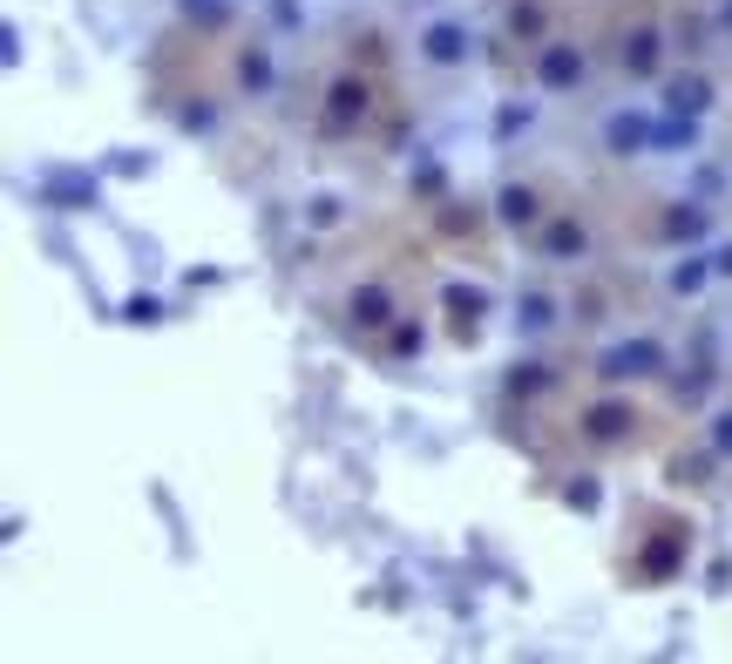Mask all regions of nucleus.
Instances as JSON below:
<instances>
[{"instance_id":"nucleus-23","label":"nucleus","mask_w":732,"mask_h":664,"mask_svg":"<svg viewBox=\"0 0 732 664\" xmlns=\"http://www.w3.org/2000/svg\"><path fill=\"white\" fill-rule=\"evenodd\" d=\"M651 149H665V156H685V149H699V116H658V129H651Z\"/></svg>"},{"instance_id":"nucleus-7","label":"nucleus","mask_w":732,"mask_h":664,"mask_svg":"<svg viewBox=\"0 0 732 664\" xmlns=\"http://www.w3.org/2000/svg\"><path fill=\"white\" fill-rule=\"evenodd\" d=\"M536 258L543 265H584L591 258V224L577 211H549V224L536 231Z\"/></svg>"},{"instance_id":"nucleus-17","label":"nucleus","mask_w":732,"mask_h":664,"mask_svg":"<svg viewBox=\"0 0 732 664\" xmlns=\"http://www.w3.org/2000/svg\"><path fill=\"white\" fill-rule=\"evenodd\" d=\"M665 109H672V116H705V109H712V75H705V68L665 75Z\"/></svg>"},{"instance_id":"nucleus-34","label":"nucleus","mask_w":732,"mask_h":664,"mask_svg":"<svg viewBox=\"0 0 732 664\" xmlns=\"http://www.w3.org/2000/svg\"><path fill=\"white\" fill-rule=\"evenodd\" d=\"M0 61L21 68V28H0Z\"/></svg>"},{"instance_id":"nucleus-30","label":"nucleus","mask_w":732,"mask_h":664,"mask_svg":"<svg viewBox=\"0 0 732 664\" xmlns=\"http://www.w3.org/2000/svg\"><path fill=\"white\" fill-rule=\"evenodd\" d=\"M103 170H109V177H149V170H156V156H136V149H116V156H103Z\"/></svg>"},{"instance_id":"nucleus-9","label":"nucleus","mask_w":732,"mask_h":664,"mask_svg":"<svg viewBox=\"0 0 732 664\" xmlns=\"http://www.w3.org/2000/svg\"><path fill=\"white\" fill-rule=\"evenodd\" d=\"M428 211H435V237H448V244H481L488 224H496V204H475V197H455V191Z\"/></svg>"},{"instance_id":"nucleus-18","label":"nucleus","mask_w":732,"mask_h":664,"mask_svg":"<svg viewBox=\"0 0 732 664\" xmlns=\"http://www.w3.org/2000/svg\"><path fill=\"white\" fill-rule=\"evenodd\" d=\"M556 28H549V0H509L502 8V41H549Z\"/></svg>"},{"instance_id":"nucleus-13","label":"nucleus","mask_w":732,"mask_h":664,"mask_svg":"<svg viewBox=\"0 0 732 664\" xmlns=\"http://www.w3.org/2000/svg\"><path fill=\"white\" fill-rule=\"evenodd\" d=\"M231 89H237V96H272V89H279V61H272L265 41H237V55H231Z\"/></svg>"},{"instance_id":"nucleus-24","label":"nucleus","mask_w":732,"mask_h":664,"mask_svg":"<svg viewBox=\"0 0 732 664\" xmlns=\"http://www.w3.org/2000/svg\"><path fill=\"white\" fill-rule=\"evenodd\" d=\"M712 279H719V272H712V258H679V265H672V279H665V285H672V292H679V299H699V292H705V285H712Z\"/></svg>"},{"instance_id":"nucleus-33","label":"nucleus","mask_w":732,"mask_h":664,"mask_svg":"<svg viewBox=\"0 0 732 664\" xmlns=\"http://www.w3.org/2000/svg\"><path fill=\"white\" fill-rule=\"evenodd\" d=\"M705 441H712V448H719V455L732 461V407H719L712 421H705Z\"/></svg>"},{"instance_id":"nucleus-29","label":"nucleus","mask_w":732,"mask_h":664,"mask_svg":"<svg viewBox=\"0 0 732 664\" xmlns=\"http://www.w3.org/2000/svg\"><path fill=\"white\" fill-rule=\"evenodd\" d=\"M340 217H347V204H340V197H333V191H319V197H312V204H305V224H312V231H333V224H340Z\"/></svg>"},{"instance_id":"nucleus-31","label":"nucleus","mask_w":732,"mask_h":664,"mask_svg":"<svg viewBox=\"0 0 732 664\" xmlns=\"http://www.w3.org/2000/svg\"><path fill=\"white\" fill-rule=\"evenodd\" d=\"M123 319L129 325H163L170 312H163V299H149V292H136V299H123Z\"/></svg>"},{"instance_id":"nucleus-20","label":"nucleus","mask_w":732,"mask_h":664,"mask_svg":"<svg viewBox=\"0 0 732 664\" xmlns=\"http://www.w3.org/2000/svg\"><path fill=\"white\" fill-rule=\"evenodd\" d=\"M719 461H725V455H719V448H712V441H705V448H692V455H685V448H679V455H672V461H665V468H672V488H705V481H712V468H719Z\"/></svg>"},{"instance_id":"nucleus-4","label":"nucleus","mask_w":732,"mask_h":664,"mask_svg":"<svg viewBox=\"0 0 732 664\" xmlns=\"http://www.w3.org/2000/svg\"><path fill=\"white\" fill-rule=\"evenodd\" d=\"M637 428H644V413H637L624 393H604V400H584V407H577V441H584V448H597V455L631 448V441H637Z\"/></svg>"},{"instance_id":"nucleus-35","label":"nucleus","mask_w":732,"mask_h":664,"mask_svg":"<svg viewBox=\"0 0 732 664\" xmlns=\"http://www.w3.org/2000/svg\"><path fill=\"white\" fill-rule=\"evenodd\" d=\"M712 272H719V279H732V244H712Z\"/></svg>"},{"instance_id":"nucleus-22","label":"nucleus","mask_w":732,"mask_h":664,"mask_svg":"<svg viewBox=\"0 0 732 664\" xmlns=\"http://www.w3.org/2000/svg\"><path fill=\"white\" fill-rule=\"evenodd\" d=\"M549 387H556V367H549V360H516L509 380H502L509 400H536V393H549Z\"/></svg>"},{"instance_id":"nucleus-28","label":"nucleus","mask_w":732,"mask_h":664,"mask_svg":"<svg viewBox=\"0 0 732 664\" xmlns=\"http://www.w3.org/2000/svg\"><path fill=\"white\" fill-rule=\"evenodd\" d=\"M529 116H536V109H529V102H523V96H509V102H502V109H496V143H516V136H523V129H529Z\"/></svg>"},{"instance_id":"nucleus-32","label":"nucleus","mask_w":732,"mask_h":664,"mask_svg":"<svg viewBox=\"0 0 732 664\" xmlns=\"http://www.w3.org/2000/svg\"><path fill=\"white\" fill-rule=\"evenodd\" d=\"M177 129H184V136H211V129H217V109H211V102H184V109H177Z\"/></svg>"},{"instance_id":"nucleus-26","label":"nucleus","mask_w":732,"mask_h":664,"mask_svg":"<svg viewBox=\"0 0 732 664\" xmlns=\"http://www.w3.org/2000/svg\"><path fill=\"white\" fill-rule=\"evenodd\" d=\"M407 191H414V204H441L448 197V170L441 163H414V170H407Z\"/></svg>"},{"instance_id":"nucleus-27","label":"nucleus","mask_w":732,"mask_h":664,"mask_svg":"<svg viewBox=\"0 0 732 664\" xmlns=\"http://www.w3.org/2000/svg\"><path fill=\"white\" fill-rule=\"evenodd\" d=\"M177 14L197 28H231V0H177Z\"/></svg>"},{"instance_id":"nucleus-16","label":"nucleus","mask_w":732,"mask_h":664,"mask_svg":"<svg viewBox=\"0 0 732 664\" xmlns=\"http://www.w3.org/2000/svg\"><path fill=\"white\" fill-rule=\"evenodd\" d=\"M712 231V211L699 204V197H672L665 211H658V244H699Z\"/></svg>"},{"instance_id":"nucleus-15","label":"nucleus","mask_w":732,"mask_h":664,"mask_svg":"<svg viewBox=\"0 0 732 664\" xmlns=\"http://www.w3.org/2000/svg\"><path fill=\"white\" fill-rule=\"evenodd\" d=\"M658 116H637V109H611L604 116V156H644Z\"/></svg>"},{"instance_id":"nucleus-8","label":"nucleus","mask_w":732,"mask_h":664,"mask_svg":"<svg viewBox=\"0 0 732 664\" xmlns=\"http://www.w3.org/2000/svg\"><path fill=\"white\" fill-rule=\"evenodd\" d=\"M496 305L488 299V285H468V279H448L441 285V312H448V340L455 346H475L481 340V312Z\"/></svg>"},{"instance_id":"nucleus-5","label":"nucleus","mask_w":732,"mask_h":664,"mask_svg":"<svg viewBox=\"0 0 732 664\" xmlns=\"http://www.w3.org/2000/svg\"><path fill=\"white\" fill-rule=\"evenodd\" d=\"M672 367V353L651 340V332H637V340H617V346H604L597 360H591V373L604 380V387H624V380H658Z\"/></svg>"},{"instance_id":"nucleus-3","label":"nucleus","mask_w":732,"mask_h":664,"mask_svg":"<svg viewBox=\"0 0 732 664\" xmlns=\"http://www.w3.org/2000/svg\"><path fill=\"white\" fill-rule=\"evenodd\" d=\"M529 81L543 96H577L584 81H591V55H584V41L577 35H549V41H536L529 48Z\"/></svg>"},{"instance_id":"nucleus-19","label":"nucleus","mask_w":732,"mask_h":664,"mask_svg":"<svg viewBox=\"0 0 732 664\" xmlns=\"http://www.w3.org/2000/svg\"><path fill=\"white\" fill-rule=\"evenodd\" d=\"M380 346H387L393 367H407V360H421V353H428V325H421L414 312H400V319L387 325V340H380Z\"/></svg>"},{"instance_id":"nucleus-21","label":"nucleus","mask_w":732,"mask_h":664,"mask_svg":"<svg viewBox=\"0 0 732 664\" xmlns=\"http://www.w3.org/2000/svg\"><path fill=\"white\" fill-rule=\"evenodd\" d=\"M563 312H569V305H556L549 292H523V299H516V332H523V340H536V332H549Z\"/></svg>"},{"instance_id":"nucleus-12","label":"nucleus","mask_w":732,"mask_h":664,"mask_svg":"<svg viewBox=\"0 0 732 664\" xmlns=\"http://www.w3.org/2000/svg\"><path fill=\"white\" fill-rule=\"evenodd\" d=\"M35 204H48V211H96L103 204V184L89 170H41Z\"/></svg>"},{"instance_id":"nucleus-1","label":"nucleus","mask_w":732,"mask_h":664,"mask_svg":"<svg viewBox=\"0 0 732 664\" xmlns=\"http://www.w3.org/2000/svg\"><path fill=\"white\" fill-rule=\"evenodd\" d=\"M637 523L644 529H637V543L624 556V576H631L637 590H658V584H672V576L692 563V523L685 516H665V509H644Z\"/></svg>"},{"instance_id":"nucleus-6","label":"nucleus","mask_w":732,"mask_h":664,"mask_svg":"<svg viewBox=\"0 0 732 664\" xmlns=\"http://www.w3.org/2000/svg\"><path fill=\"white\" fill-rule=\"evenodd\" d=\"M665 28L651 21V14H637V21H624L617 28V68L631 75V81H658L665 75Z\"/></svg>"},{"instance_id":"nucleus-37","label":"nucleus","mask_w":732,"mask_h":664,"mask_svg":"<svg viewBox=\"0 0 732 664\" xmlns=\"http://www.w3.org/2000/svg\"><path fill=\"white\" fill-rule=\"evenodd\" d=\"M719 28H732V0H719Z\"/></svg>"},{"instance_id":"nucleus-25","label":"nucleus","mask_w":732,"mask_h":664,"mask_svg":"<svg viewBox=\"0 0 732 664\" xmlns=\"http://www.w3.org/2000/svg\"><path fill=\"white\" fill-rule=\"evenodd\" d=\"M563 509L597 516V509H604V481H597V475H569V481H563Z\"/></svg>"},{"instance_id":"nucleus-10","label":"nucleus","mask_w":732,"mask_h":664,"mask_svg":"<svg viewBox=\"0 0 732 664\" xmlns=\"http://www.w3.org/2000/svg\"><path fill=\"white\" fill-rule=\"evenodd\" d=\"M414 55H421L428 68H468V61H475V28L441 14V21H428V28H421Z\"/></svg>"},{"instance_id":"nucleus-2","label":"nucleus","mask_w":732,"mask_h":664,"mask_svg":"<svg viewBox=\"0 0 732 664\" xmlns=\"http://www.w3.org/2000/svg\"><path fill=\"white\" fill-rule=\"evenodd\" d=\"M373 109H380V75L373 68H340L319 89V136L325 143H353V136H367Z\"/></svg>"},{"instance_id":"nucleus-36","label":"nucleus","mask_w":732,"mask_h":664,"mask_svg":"<svg viewBox=\"0 0 732 664\" xmlns=\"http://www.w3.org/2000/svg\"><path fill=\"white\" fill-rule=\"evenodd\" d=\"M272 14H279L285 28H292V21H299V0H272Z\"/></svg>"},{"instance_id":"nucleus-14","label":"nucleus","mask_w":732,"mask_h":664,"mask_svg":"<svg viewBox=\"0 0 732 664\" xmlns=\"http://www.w3.org/2000/svg\"><path fill=\"white\" fill-rule=\"evenodd\" d=\"M393 319H400V305H393V292H387L380 279H367V285L347 292V325H353V332H387Z\"/></svg>"},{"instance_id":"nucleus-11","label":"nucleus","mask_w":732,"mask_h":664,"mask_svg":"<svg viewBox=\"0 0 732 664\" xmlns=\"http://www.w3.org/2000/svg\"><path fill=\"white\" fill-rule=\"evenodd\" d=\"M496 224L516 231V237H523V231H543V224H549L543 184H536V177H509V184L496 191Z\"/></svg>"}]
</instances>
